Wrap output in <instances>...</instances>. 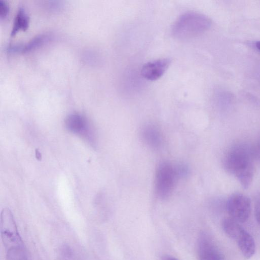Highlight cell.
I'll return each mask as SVG.
<instances>
[{
  "label": "cell",
  "mask_w": 260,
  "mask_h": 260,
  "mask_svg": "<svg viewBox=\"0 0 260 260\" xmlns=\"http://www.w3.org/2000/svg\"><path fill=\"white\" fill-rule=\"evenodd\" d=\"M252 147L245 143H238L230 148L223 156L224 169L235 177L243 188L250 185L254 174Z\"/></svg>",
  "instance_id": "cell-1"
},
{
  "label": "cell",
  "mask_w": 260,
  "mask_h": 260,
  "mask_svg": "<svg viewBox=\"0 0 260 260\" xmlns=\"http://www.w3.org/2000/svg\"><path fill=\"white\" fill-rule=\"evenodd\" d=\"M210 21L205 15L194 11L187 12L180 16L173 23L171 32L178 40L192 39L206 31Z\"/></svg>",
  "instance_id": "cell-2"
},
{
  "label": "cell",
  "mask_w": 260,
  "mask_h": 260,
  "mask_svg": "<svg viewBox=\"0 0 260 260\" xmlns=\"http://www.w3.org/2000/svg\"><path fill=\"white\" fill-rule=\"evenodd\" d=\"M178 178L174 166L168 161L160 162L155 176V191L161 199L168 198L172 193Z\"/></svg>",
  "instance_id": "cell-3"
},
{
  "label": "cell",
  "mask_w": 260,
  "mask_h": 260,
  "mask_svg": "<svg viewBox=\"0 0 260 260\" xmlns=\"http://www.w3.org/2000/svg\"><path fill=\"white\" fill-rule=\"evenodd\" d=\"M0 231L6 250L14 247H24L13 214L8 208H4L2 211Z\"/></svg>",
  "instance_id": "cell-4"
},
{
  "label": "cell",
  "mask_w": 260,
  "mask_h": 260,
  "mask_svg": "<svg viewBox=\"0 0 260 260\" xmlns=\"http://www.w3.org/2000/svg\"><path fill=\"white\" fill-rule=\"evenodd\" d=\"M251 209L250 199L241 193L232 194L226 204V209L230 217L239 223H244L248 219Z\"/></svg>",
  "instance_id": "cell-5"
},
{
  "label": "cell",
  "mask_w": 260,
  "mask_h": 260,
  "mask_svg": "<svg viewBox=\"0 0 260 260\" xmlns=\"http://www.w3.org/2000/svg\"><path fill=\"white\" fill-rule=\"evenodd\" d=\"M198 253L199 260H225L218 246L206 234H201L198 239Z\"/></svg>",
  "instance_id": "cell-6"
},
{
  "label": "cell",
  "mask_w": 260,
  "mask_h": 260,
  "mask_svg": "<svg viewBox=\"0 0 260 260\" xmlns=\"http://www.w3.org/2000/svg\"><path fill=\"white\" fill-rule=\"evenodd\" d=\"M171 63V59L169 58H162L147 62L141 69V75L148 80H157L165 74Z\"/></svg>",
  "instance_id": "cell-7"
},
{
  "label": "cell",
  "mask_w": 260,
  "mask_h": 260,
  "mask_svg": "<svg viewBox=\"0 0 260 260\" xmlns=\"http://www.w3.org/2000/svg\"><path fill=\"white\" fill-rule=\"evenodd\" d=\"M51 38L48 33L39 34L24 43L11 44L7 47V50L10 53H25L38 48L47 41Z\"/></svg>",
  "instance_id": "cell-8"
},
{
  "label": "cell",
  "mask_w": 260,
  "mask_h": 260,
  "mask_svg": "<svg viewBox=\"0 0 260 260\" xmlns=\"http://www.w3.org/2000/svg\"><path fill=\"white\" fill-rule=\"evenodd\" d=\"M141 137L144 143L153 149L159 148L162 143V136L159 129L155 125L147 124L142 127Z\"/></svg>",
  "instance_id": "cell-9"
},
{
  "label": "cell",
  "mask_w": 260,
  "mask_h": 260,
  "mask_svg": "<svg viewBox=\"0 0 260 260\" xmlns=\"http://www.w3.org/2000/svg\"><path fill=\"white\" fill-rule=\"evenodd\" d=\"M235 241L245 258H250L254 254L256 248L254 240L244 229L241 232Z\"/></svg>",
  "instance_id": "cell-10"
},
{
  "label": "cell",
  "mask_w": 260,
  "mask_h": 260,
  "mask_svg": "<svg viewBox=\"0 0 260 260\" xmlns=\"http://www.w3.org/2000/svg\"><path fill=\"white\" fill-rule=\"evenodd\" d=\"M67 129L73 133H85L87 131L88 122L80 114L74 113L68 115L64 120Z\"/></svg>",
  "instance_id": "cell-11"
},
{
  "label": "cell",
  "mask_w": 260,
  "mask_h": 260,
  "mask_svg": "<svg viewBox=\"0 0 260 260\" xmlns=\"http://www.w3.org/2000/svg\"><path fill=\"white\" fill-rule=\"evenodd\" d=\"M29 17L24 7L18 8L14 17L10 32L11 36H14L19 30H26L29 24Z\"/></svg>",
  "instance_id": "cell-12"
},
{
  "label": "cell",
  "mask_w": 260,
  "mask_h": 260,
  "mask_svg": "<svg viewBox=\"0 0 260 260\" xmlns=\"http://www.w3.org/2000/svg\"><path fill=\"white\" fill-rule=\"evenodd\" d=\"M222 227L225 234L234 240L243 229L240 223L230 217L225 218L223 220Z\"/></svg>",
  "instance_id": "cell-13"
},
{
  "label": "cell",
  "mask_w": 260,
  "mask_h": 260,
  "mask_svg": "<svg viewBox=\"0 0 260 260\" xmlns=\"http://www.w3.org/2000/svg\"><path fill=\"white\" fill-rule=\"evenodd\" d=\"M6 260H28L25 247H14L7 250Z\"/></svg>",
  "instance_id": "cell-14"
},
{
  "label": "cell",
  "mask_w": 260,
  "mask_h": 260,
  "mask_svg": "<svg viewBox=\"0 0 260 260\" xmlns=\"http://www.w3.org/2000/svg\"><path fill=\"white\" fill-rule=\"evenodd\" d=\"M174 168L178 178L185 177L189 173V168L184 164H178L174 166Z\"/></svg>",
  "instance_id": "cell-15"
},
{
  "label": "cell",
  "mask_w": 260,
  "mask_h": 260,
  "mask_svg": "<svg viewBox=\"0 0 260 260\" xmlns=\"http://www.w3.org/2000/svg\"><path fill=\"white\" fill-rule=\"evenodd\" d=\"M9 7L7 2L3 0H0V18H6L9 13Z\"/></svg>",
  "instance_id": "cell-16"
},
{
  "label": "cell",
  "mask_w": 260,
  "mask_h": 260,
  "mask_svg": "<svg viewBox=\"0 0 260 260\" xmlns=\"http://www.w3.org/2000/svg\"><path fill=\"white\" fill-rule=\"evenodd\" d=\"M254 215L257 222L260 224V194L255 202Z\"/></svg>",
  "instance_id": "cell-17"
},
{
  "label": "cell",
  "mask_w": 260,
  "mask_h": 260,
  "mask_svg": "<svg viewBox=\"0 0 260 260\" xmlns=\"http://www.w3.org/2000/svg\"><path fill=\"white\" fill-rule=\"evenodd\" d=\"M252 149L254 159L260 161V138L255 145L252 147Z\"/></svg>",
  "instance_id": "cell-18"
},
{
  "label": "cell",
  "mask_w": 260,
  "mask_h": 260,
  "mask_svg": "<svg viewBox=\"0 0 260 260\" xmlns=\"http://www.w3.org/2000/svg\"><path fill=\"white\" fill-rule=\"evenodd\" d=\"M162 260H179V259H178L177 258H175L174 257H172V256H164L162 258Z\"/></svg>",
  "instance_id": "cell-19"
},
{
  "label": "cell",
  "mask_w": 260,
  "mask_h": 260,
  "mask_svg": "<svg viewBox=\"0 0 260 260\" xmlns=\"http://www.w3.org/2000/svg\"><path fill=\"white\" fill-rule=\"evenodd\" d=\"M255 46H256V48H257V49L258 50V51L260 52V41H257L256 43Z\"/></svg>",
  "instance_id": "cell-20"
}]
</instances>
